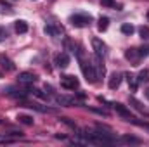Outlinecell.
I'll return each mask as SVG.
<instances>
[{"instance_id": "obj_1", "label": "cell", "mask_w": 149, "mask_h": 147, "mask_svg": "<svg viewBox=\"0 0 149 147\" xmlns=\"http://www.w3.org/2000/svg\"><path fill=\"white\" fill-rule=\"evenodd\" d=\"M78 61H80V68H81V73L85 76V80H87L88 83H95V81H97V74L94 71V66L88 64V62H85L83 59H78Z\"/></svg>"}, {"instance_id": "obj_2", "label": "cell", "mask_w": 149, "mask_h": 147, "mask_svg": "<svg viewBox=\"0 0 149 147\" xmlns=\"http://www.w3.org/2000/svg\"><path fill=\"white\" fill-rule=\"evenodd\" d=\"M70 23L76 28H85V26H88L92 23V16H88V14H73L70 17Z\"/></svg>"}, {"instance_id": "obj_3", "label": "cell", "mask_w": 149, "mask_h": 147, "mask_svg": "<svg viewBox=\"0 0 149 147\" xmlns=\"http://www.w3.org/2000/svg\"><path fill=\"white\" fill-rule=\"evenodd\" d=\"M61 87L66 88V90H74V88L80 87V81L73 74H64V76H61Z\"/></svg>"}, {"instance_id": "obj_4", "label": "cell", "mask_w": 149, "mask_h": 147, "mask_svg": "<svg viewBox=\"0 0 149 147\" xmlns=\"http://www.w3.org/2000/svg\"><path fill=\"white\" fill-rule=\"evenodd\" d=\"M92 49H94L95 55H99V57H102V59L108 55V45H106L101 38H92Z\"/></svg>"}, {"instance_id": "obj_5", "label": "cell", "mask_w": 149, "mask_h": 147, "mask_svg": "<svg viewBox=\"0 0 149 147\" xmlns=\"http://www.w3.org/2000/svg\"><path fill=\"white\" fill-rule=\"evenodd\" d=\"M54 62H56V66L57 68H68L70 66V55L66 54V52H61V54H57L56 57H54Z\"/></svg>"}, {"instance_id": "obj_6", "label": "cell", "mask_w": 149, "mask_h": 147, "mask_svg": "<svg viewBox=\"0 0 149 147\" xmlns=\"http://www.w3.org/2000/svg\"><path fill=\"white\" fill-rule=\"evenodd\" d=\"M94 71L97 74V78H102L104 73H106V68H104V64H102V57H99V55H95V59H94Z\"/></svg>"}, {"instance_id": "obj_7", "label": "cell", "mask_w": 149, "mask_h": 147, "mask_svg": "<svg viewBox=\"0 0 149 147\" xmlns=\"http://www.w3.org/2000/svg\"><path fill=\"white\" fill-rule=\"evenodd\" d=\"M43 31H45V35H49V37H61V35H63V28L54 26V24H47V26L43 28Z\"/></svg>"}, {"instance_id": "obj_8", "label": "cell", "mask_w": 149, "mask_h": 147, "mask_svg": "<svg viewBox=\"0 0 149 147\" xmlns=\"http://www.w3.org/2000/svg\"><path fill=\"white\" fill-rule=\"evenodd\" d=\"M0 66H2L5 71H14V69H16L14 62H12L7 55H3V54H0Z\"/></svg>"}, {"instance_id": "obj_9", "label": "cell", "mask_w": 149, "mask_h": 147, "mask_svg": "<svg viewBox=\"0 0 149 147\" xmlns=\"http://www.w3.org/2000/svg\"><path fill=\"white\" fill-rule=\"evenodd\" d=\"M17 80H19L21 83H33V81H37V74L28 73V71H23V73H19Z\"/></svg>"}, {"instance_id": "obj_10", "label": "cell", "mask_w": 149, "mask_h": 147, "mask_svg": "<svg viewBox=\"0 0 149 147\" xmlns=\"http://www.w3.org/2000/svg\"><path fill=\"white\" fill-rule=\"evenodd\" d=\"M113 107H114V111H116V112H118L120 116H123V118H127V119H130V118H132L130 111L127 109V107H125L123 104H120V102H114V104H113Z\"/></svg>"}, {"instance_id": "obj_11", "label": "cell", "mask_w": 149, "mask_h": 147, "mask_svg": "<svg viewBox=\"0 0 149 147\" xmlns=\"http://www.w3.org/2000/svg\"><path fill=\"white\" fill-rule=\"evenodd\" d=\"M120 83H121V74L120 73H113L111 76H109V81H108L109 88H111V90H116V88L120 87Z\"/></svg>"}, {"instance_id": "obj_12", "label": "cell", "mask_w": 149, "mask_h": 147, "mask_svg": "<svg viewBox=\"0 0 149 147\" xmlns=\"http://www.w3.org/2000/svg\"><path fill=\"white\" fill-rule=\"evenodd\" d=\"M56 102L57 104H61V106H76V99L73 97H66V95H57L56 97Z\"/></svg>"}, {"instance_id": "obj_13", "label": "cell", "mask_w": 149, "mask_h": 147, "mask_svg": "<svg viewBox=\"0 0 149 147\" xmlns=\"http://www.w3.org/2000/svg\"><path fill=\"white\" fill-rule=\"evenodd\" d=\"M125 57H127L128 61H132V62H137L141 55H139V50H137V49H128V50L125 52Z\"/></svg>"}, {"instance_id": "obj_14", "label": "cell", "mask_w": 149, "mask_h": 147, "mask_svg": "<svg viewBox=\"0 0 149 147\" xmlns=\"http://www.w3.org/2000/svg\"><path fill=\"white\" fill-rule=\"evenodd\" d=\"M125 78H127V81H128V87L135 92L137 90V85H139V80H137V76H134L132 73H127L125 74Z\"/></svg>"}, {"instance_id": "obj_15", "label": "cell", "mask_w": 149, "mask_h": 147, "mask_svg": "<svg viewBox=\"0 0 149 147\" xmlns=\"http://www.w3.org/2000/svg\"><path fill=\"white\" fill-rule=\"evenodd\" d=\"M128 101H130V106L134 107V109L141 111V112H144V114H148V111H146V107L142 106V102H139L135 97H128Z\"/></svg>"}, {"instance_id": "obj_16", "label": "cell", "mask_w": 149, "mask_h": 147, "mask_svg": "<svg viewBox=\"0 0 149 147\" xmlns=\"http://www.w3.org/2000/svg\"><path fill=\"white\" fill-rule=\"evenodd\" d=\"M14 28H16V31L17 33H26L28 31V24H26V21H16V24H14Z\"/></svg>"}, {"instance_id": "obj_17", "label": "cell", "mask_w": 149, "mask_h": 147, "mask_svg": "<svg viewBox=\"0 0 149 147\" xmlns=\"http://www.w3.org/2000/svg\"><path fill=\"white\" fill-rule=\"evenodd\" d=\"M108 26H109V19H108L106 16H102V17H99V24H97V28H99V31H106V30H108Z\"/></svg>"}, {"instance_id": "obj_18", "label": "cell", "mask_w": 149, "mask_h": 147, "mask_svg": "<svg viewBox=\"0 0 149 147\" xmlns=\"http://www.w3.org/2000/svg\"><path fill=\"white\" fill-rule=\"evenodd\" d=\"M17 121L19 123H23V125H33V118L31 116H28V114H17Z\"/></svg>"}, {"instance_id": "obj_19", "label": "cell", "mask_w": 149, "mask_h": 147, "mask_svg": "<svg viewBox=\"0 0 149 147\" xmlns=\"http://www.w3.org/2000/svg\"><path fill=\"white\" fill-rule=\"evenodd\" d=\"M120 142H125V144H141V140L137 139V137H128V135H125V137H121L120 139Z\"/></svg>"}, {"instance_id": "obj_20", "label": "cell", "mask_w": 149, "mask_h": 147, "mask_svg": "<svg viewBox=\"0 0 149 147\" xmlns=\"http://www.w3.org/2000/svg\"><path fill=\"white\" fill-rule=\"evenodd\" d=\"M137 80H139V83H148L149 81V69H142L139 76H137Z\"/></svg>"}, {"instance_id": "obj_21", "label": "cell", "mask_w": 149, "mask_h": 147, "mask_svg": "<svg viewBox=\"0 0 149 147\" xmlns=\"http://www.w3.org/2000/svg\"><path fill=\"white\" fill-rule=\"evenodd\" d=\"M134 31H135V30H134V26H132V24H128V23L121 24V33H123V35H128V37H130Z\"/></svg>"}, {"instance_id": "obj_22", "label": "cell", "mask_w": 149, "mask_h": 147, "mask_svg": "<svg viewBox=\"0 0 149 147\" xmlns=\"http://www.w3.org/2000/svg\"><path fill=\"white\" fill-rule=\"evenodd\" d=\"M139 35L144 38V40H149V28L148 26H141L139 28Z\"/></svg>"}, {"instance_id": "obj_23", "label": "cell", "mask_w": 149, "mask_h": 147, "mask_svg": "<svg viewBox=\"0 0 149 147\" xmlns=\"http://www.w3.org/2000/svg\"><path fill=\"white\" fill-rule=\"evenodd\" d=\"M137 50H139V55H141V57H148L149 55V45H142V47L137 49Z\"/></svg>"}, {"instance_id": "obj_24", "label": "cell", "mask_w": 149, "mask_h": 147, "mask_svg": "<svg viewBox=\"0 0 149 147\" xmlns=\"http://www.w3.org/2000/svg\"><path fill=\"white\" fill-rule=\"evenodd\" d=\"M14 139L12 137H9V135H0V144H10Z\"/></svg>"}, {"instance_id": "obj_25", "label": "cell", "mask_w": 149, "mask_h": 147, "mask_svg": "<svg viewBox=\"0 0 149 147\" xmlns=\"http://www.w3.org/2000/svg\"><path fill=\"white\" fill-rule=\"evenodd\" d=\"M101 3H102V5H106V7H118L114 0H101Z\"/></svg>"}, {"instance_id": "obj_26", "label": "cell", "mask_w": 149, "mask_h": 147, "mask_svg": "<svg viewBox=\"0 0 149 147\" xmlns=\"http://www.w3.org/2000/svg\"><path fill=\"white\" fill-rule=\"evenodd\" d=\"M5 38H7V31H5L3 28H0V42H3Z\"/></svg>"}, {"instance_id": "obj_27", "label": "cell", "mask_w": 149, "mask_h": 147, "mask_svg": "<svg viewBox=\"0 0 149 147\" xmlns=\"http://www.w3.org/2000/svg\"><path fill=\"white\" fill-rule=\"evenodd\" d=\"M146 97H148V99H149V88H148V90H146Z\"/></svg>"}, {"instance_id": "obj_28", "label": "cell", "mask_w": 149, "mask_h": 147, "mask_svg": "<svg viewBox=\"0 0 149 147\" xmlns=\"http://www.w3.org/2000/svg\"><path fill=\"white\" fill-rule=\"evenodd\" d=\"M148 19H149V10H148Z\"/></svg>"}]
</instances>
